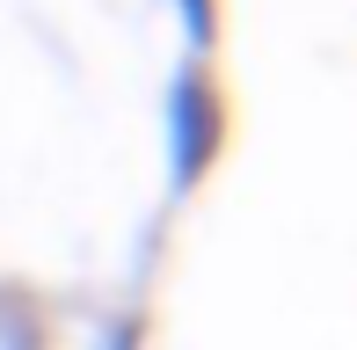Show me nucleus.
Wrapping results in <instances>:
<instances>
[{"instance_id": "obj_1", "label": "nucleus", "mask_w": 357, "mask_h": 350, "mask_svg": "<svg viewBox=\"0 0 357 350\" xmlns=\"http://www.w3.org/2000/svg\"><path fill=\"white\" fill-rule=\"evenodd\" d=\"M219 146V102L204 88V73H175L168 88V161H175V183H197L204 161Z\"/></svg>"}, {"instance_id": "obj_2", "label": "nucleus", "mask_w": 357, "mask_h": 350, "mask_svg": "<svg viewBox=\"0 0 357 350\" xmlns=\"http://www.w3.org/2000/svg\"><path fill=\"white\" fill-rule=\"evenodd\" d=\"M175 8H183L190 37H197V44H212V0H175Z\"/></svg>"}]
</instances>
